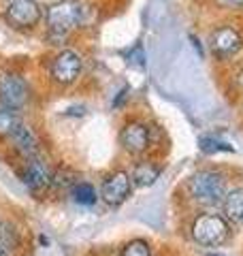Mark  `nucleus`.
Wrapping results in <instances>:
<instances>
[{
    "instance_id": "1",
    "label": "nucleus",
    "mask_w": 243,
    "mask_h": 256,
    "mask_svg": "<svg viewBox=\"0 0 243 256\" xmlns=\"http://www.w3.org/2000/svg\"><path fill=\"white\" fill-rule=\"evenodd\" d=\"M92 13L94 9L88 0H54L45 4L43 43L54 50L66 47L70 38L90 24Z\"/></svg>"
},
{
    "instance_id": "2",
    "label": "nucleus",
    "mask_w": 243,
    "mask_h": 256,
    "mask_svg": "<svg viewBox=\"0 0 243 256\" xmlns=\"http://www.w3.org/2000/svg\"><path fill=\"white\" fill-rule=\"evenodd\" d=\"M228 192L226 175L220 169L205 166L194 171L186 182V198L198 210H218Z\"/></svg>"
},
{
    "instance_id": "3",
    "label": "nucleus",
    "mask_w": 243,
    "mask_h": 256,
    "mask_svg": "<svg viewBox=\"0 0 243 256\" xmlns=\"http://www.w3.org/2000/svg\"><path fill=\"white\" fill-rule=\"evenodd\" d=\"M190 239L200 248L216 250L224 246L232 235V224L226 220V216L216 210H200L190 222Z\"/></svg>"
},
{
    "instance_id": "4",
    "label": "nucleus",
    "mask_w": 243,
    "mask_h": 256,
    "mask_svg": "<svg viewBox=\"0 0 243 256\" xmlns=\"http://www.w3.org/2000/svg\"><path fill=\"white\" fill-rule=\"evenodd\" d=\"M86 70V58L77 47H62L54 50L47 62V79L56 88H70L75 86Z\"/></svg>"
},
{
    "instance_id": "5",
    "label": "nucleus",
    "mask_w": 243,
    "mask_h": 256,
    "mask_svg": "<svg viewBox=\"0 0 243 256\" xmlns=\"http://www.w3.org/2000/svg\"><path fill=\"white\" fill-rule=\"evenodd\" d=\"M207 50L216 62L232 64L243 54V30L237 22H222L209 30Z\"/></svg>"
},
{
    "instance_id": "6",
    "label": "nucleus",
    "mask_w": 243,
    "mask_h": 256,
    "mask_svg": "<svg viewBox=\"0 0 243 256\" xmlns=\"http://www.w3.org/2000/svg\"><path fill=\"white\" fill-rule=\"evenodd\" d=\"M0 15L11 30L30 34V32L43 28L45 6L38 0H2Z\"/></svg>"
},
{
    "instance_id": "7",
    "label": "nucleus",
    "mask_w": 243,
    "mask_h": 256,
    "mask_svg": "<svg viewBox=\"0 0 243 256\" xmlns=\"http://www.w3.org/2000/svg\"><path fill=\"white\" fill-rule=\"evenodd\" d=\"M32 88L26 75L15 68L0 70V105L13 111H22L30 105Z\"/></svg>"
},
{
    "instance_id": "8",
    "label": "nucleus",
    "mask_w": 243,
    "mask_h": 256,
    "mask_svg": "<svg viewBox=\"0 0 243 256\" xmlns=\"http://www.w3.org/2000/svg\"><path fill=\"white\" fill-rule=\"evenodd\" d=\"M118 141H120V148L128 156L141 158L154 146V128L150 122H145L141 118H128L120 128Z\"/></svg>"
},
{
    "instance_id": "9",
    "label": "nucleus",
    "mask_w": 243,
    "mask_h": 256,
    "mask_svg": "<svg viewBox=\"0 0 243 256\" xmlns=\"http://www.w3.org/2000/svg\"><path fill=\"white\" fill-rule=\"evenodd\" d=\"M132 178H130V171H124V169H116L107 173L100 182V198L107 205L111 207H120L122 203H126L132 194Z\"/></svg>"
},
{
    "instance_id": "10",
    "label": "nucleus",
    "mask_w": 243,
    "mask_h": 256,
    "mask_svg": "<svg viewBox=\"0 0 243 256\" xmlns=\"http://www.w3.org/2000/svg\"><path fill=\"white\" fill-rule=\"evenodd\" d=\"M20 180L30 192L38 194V192H45L52 188L54 171L43 156L30 158V160H24V166L20 169Z\"/></svg>"
},
{
    "instance_id": "11",
    "label": "nucleus",
    "mask_w": 243,
    "mask_h": 256,
    "mask_svg": "<svg viewBox=\"0 0 243 256\" xmlns=\"http://www.w3.org/2000/svg\"><path fill=\"white\" fill-rule=\"evenodd\" d=\"M9 141L13 143V150L24 158V160H30V158H38L43 156V146H40V139L36 130L32 128L26 120L15 128V132L9 137Z\"/></svg>"
},
{
    "instance_id": "12",
    "label": "nucleus",
    "mask_w": 243,
    "mask_h": 256,
    "mask_svg": "<svg viewBox=\"0 0 243 256\" xmlns=\"http://www.w3.org/2000/svg\"><path fill=\"white\" fill-rule=\"evenodd\" d=\"M162 175V166L156 162V160H150V158H141L136 160L130 169V178L134 188H150L154 186Z\"/></svg>"
},
{
    "instance_id": "13",
    "label": "nucleus",
    "mask_w": 243,
    "mask_h": 256,
    "mask_svg": "<svg viewBox=\"0 0 243 256\" xmlns=\"http://www.w3.org/2000/svg\"><path fill=\"white\" fill-rule=\"evenodd\" d=\"M222 214L230 224L243 226V186L228 188L222 201Z\"/></svg>"
},
{
    "instance_id": "14",
    "label": "nucleus",
    "mask_w": 243,
    "mask_h": 256,
    "mask_svg": "<svg viewBox=\"0 0 243 256\" xmlns=\"http://www.w3.org/2000/svg\"><path fill=\"white\" fill-rule=\"evenodd\" d=\"M68 192H70L72 201H75L77 205H81V207H94L100 198V192H96V188L90 182H81V180Z\"/></svg>"
},
{
    "instance_id": "15",
    "label": "nucleus",
    "mask_w": 243,
    "mask_h": 256,
    "mask_svg": "<svg viewBox=\"0 0 243 256\" xmlns=\"http://www.w3.org/2000/svg\"><path fill=\"white\" fill-rule=\"evenodd\" d=\"M22 122L24 120L20 116V111H13L0 105V139H9Z\"/></svg>"
},
{
    "instance_id": "16",
    "label": "nucleus",
    "mask_w": 243,
    "mask_h": 256,
    "mask_svg": "<svg viewBox=\"0 0 243 256\" xmlns=\"http://www.w3.org/2000/svg\"><path fill=\"white\" fill-rule=\"evenodd\" d=\"M0 242H2L11 252L20 250L22 246V233L13 222H0Z\"/></svg>"
},
{
    "instance_id": "17",
    "label": "nucleus",
    "mask_w": 243,
    "mask_h": 256,
    "mask_svg": "<svg viewBox=\"0 0 243 256\" xmlns=\"http://www.w3.org/2000/svg\"><path fill=\"white\" fill-rule=\"evenodd\" d=\"M120 256H154V248L148 239H130V242H126L122 246L120 250Z\"/></svg>"
},
{
    "instance_id": "18",
    "label": "nucleus",
    "mask_w": 243,
    "mask_h": 256,
    "mask_svg": "<svg viewBox=\"0 0 243 256\" xmlns=\"http://www.w3.org/2000/svg\"><path fill=\"white\" fill-rule=\"evenodd\" d=\"M198 148L205 152V154H218V152H232L234 150L230 143L222 141L220 137H216V134H202V137H198Z\"/></svg>"
},
{
    "instance_id": "19",
    "label": "nucleus",
    "mask_w": 243,
    "mask_h": 256,
    "mask_svg": "<svg viewBox=\"0 0 243 256\" xmlns=\"http://www.w3.org/2000/svg\"><path fill=\"white\" fill-rule=\"evenodd\" d=\"M79 182V175L68 169V166H60V169L54 171V182H52V188H62V190H70L75 184Z\"/></svg>"
},
{
    "instance_id": "20",
    "label": "nucleus",
    "mask_w": 243,
    "mask_h": 256,
    "mask_svg": "<svg viewBox=\"0 0 243 256\" xmlns=\"http://www.w3.org/2000/svg\"><path fill=\"white\" fill-rule=\"evenodd\" d=\"M209 4L222 13L243 15V0H209Z\"/></svg>"
},
{
    "instance_id": "21",
    "label": "nucleus",
    "mask_w": 243,
    "mask_h": 256,
    "mask_svg": "<svg viewBox=\"0 0 243 256\" xmlns=\"http://www.w3.org/2000/svg\"><path fill=\"white\" fill-rule=\"evenodd\" d=\"M230 88H232L234 94L243 98V64H241V66H237L230 73Z\"/></svg>"
},
{
    "instance_id": "22",
    "label": "nucleus",
    "mask_w": 243,
    "mask_h": 256,
    "mask_svg": "<svg viewBox=\"0 0 243 256\" xmlns=\"http://www.w3.org/2000/svg\"><path fill=\"white\" fill-rule=\"evenodd\" d=\"M190 41H192V45H194V50H196L200 56H205V50H202V45H200V38H196L194 34H190Z\"/></svg>"
},
{
    "instance_id": "23",
    "label": "nucleus",
    "mask_w": 243,
    "mask_h": 256,
    "mask_svg": "<svg viewBox=\"0 0 243 256\" xmlns=\"http://www.w3.org/2000/svg\"><path fill=\"white\" fill-rule=\"evenodd\" d=\"M11 254H13V252H11L2 242H0V256H11Z\"/></svg>"
},
{
    "instance_id": "24",
    "label": "nucleus",
    "mask_w": 243,
    "mask_h": 256,
    "mask_svg": "<svg viewBox=\"0 0 243 256\" xmlns=\"http://www.w3.org/2000/svg\"><path fill=\"white\" fill-rule=\"evenodd\" d=\"M205 256H224V254H220V252H207Z\"/></svg>"
},
{
    "instance_id": "25",
    "label": "nucleus",
    "mask_w": 243,
    "mask_h": 256,
    "mask_svg": "<svg viewBox=\"0 0 243 256\" xmlns=\"http://www.w3.org/2000/svg\"><path fill=\"white\" fill-rule=\"evenodd\" d=\"M241 111H243V98H241Z\"/></svg>"
}]
</instances>
